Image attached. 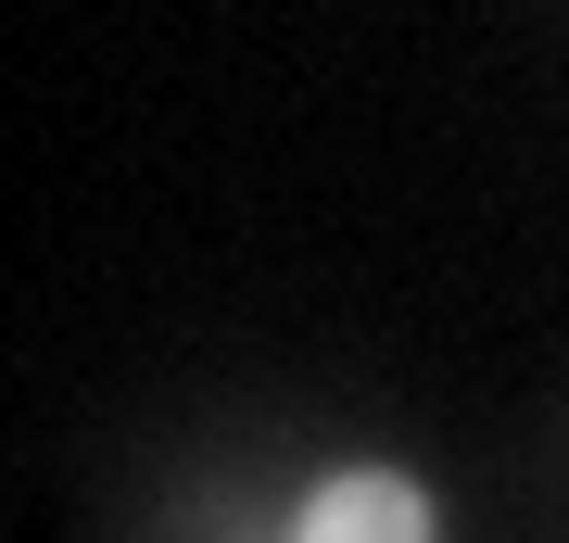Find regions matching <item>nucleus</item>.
I'll return each instance as SVG.
<instances>
[{
  "mask_svg": "<svg viewBox=\"0 0 569 543\" xmlns=\"http://www.w3.org/2000/svg\"><path fill=\"white\" fill-rule=\"evenodd\" d=\"M279 543H443V493L418 467H392V455H355V467H317L305 481Z\"/></svg>",
  "mask_w": 569,
  "mask_h": 543,
  "instance_id": "f257e3e1",
  "label": "nucleus"
}]
</instances>
